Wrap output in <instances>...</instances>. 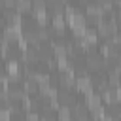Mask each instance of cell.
Returning a JSON list of instances; mask_svg holds the SVG:
<instances>
[{
  "instance_id": "cell-8",
  "label": "cell",
  "mask_w": 121,
  "mask_h": 121,
  "mask_svg": "<svg viewBox=\"0 0 121 121\" xmlns=\"http://www.w3.org/2000/svg\"><path fill=\"white\" fill-rule=\"evenodd\" d=\"M15 6H17V11L21 13V11H28V9L32 8V2H30V0H17Z\"/></svg>"
},
{
  "instance_id": "cell-1",
  "label": "cell",
  "mask_w": 121,
  "mask_h": 121,
  "mask_svg": "<svg viewBox=\"0 0 121 121\" xmlns=\"http://www.w3.org/2000/svg\"><path fill=\"white\" fill-rule=\"evenodd\" d=\"M98 32H100L102 36H113V34H117V25H115V21H113V19H112V21L98 19Z\"/></svg>"
},
{
  "instance_id": "cell-9",
  "label": "cell",
  "mask_w": 121,
  "mask_h": 121,
  "mask_svg": "<svg viewBox=\"0 0 121 121\" xmlns=\"http://www.w3.org/2000/svg\"><path fill=\"white\" fill-rule=\"evenodd\" d=\"M36 87H38V83H36L34 79H28V81L25 83V91H26V93H34Z\"/></svg>"
},
{
  "instance_id": "cell-5",
  "label": "cell",
  "mask_w": 121,
  "mask_h": 121,
  "mask_svg": "<svg viewBox=\"0 0 121 121\" xmlns=\"http://www.w3.org/2000/svg\"><path fill=\"white\" fill-rule=\"evenodd\" d=\"M87 66H89L91 70H98V68L104 66V60H102V57H98V55H91V57L87 59Z\"/></svg>"
},
{
  "instance_id": "cell-11",
  "label": "cell",
  "mask_w": 121,
  "mask_h": 121,
  "mask_svg": "<svg viewBox=\"0 0 121 121\" xmlns=\"http://www.w3.org/2000/svg\"><path fill=\"white\" fill-rule=\"evenodd\" d=\"M26 121H42V119L38 117V113H34V112H28V115H26Z\"/></svg>"
},
{
  "instance_id": "cell-2",
  "label": "cell",
  "mask_w": 121,
  "mask_h": 121,
  "mask_svg": "<svg viewBox=\"0 0 121 121\" xmlns=\"http://www.w3.org/2000/svg\"><path fill=\"white\" fill-rule=\"evenodd\" d=\"M17 40H21V26L9 25L4 30V42H17Z\"/></svg>"
},
{
  "instance_id": "cell-10",
  "label": "cell",
  "mask_w": 121,
  "mask_h": 121,
  "mask_svg": "<svg viewBox=\"0 0 121 121\" xmlns=\"http://www.w3.org/2000/svg\"><path fill=\"white\" fill-rule=\"evenodd\" d=\"M9 119H11L9 108H2V110H0V121H9Z\"/></svg>"
},
{
  "instance_id": "cell-7",
  "label": "cell",
  "mask_w": 121,
  "mask_h": 121,
  "mask_svg": "<svg viewBox=\"0 0 121 121\" xmlns=\"http://www.w3.org/2000/svg\"><path fill=\"white\" fill-rule=\"evenodd\" d=\"M53 25H55V30L62 34V28H64V17H62V13H55V17H53Z\"/></svg>"
},
{
  "instance_id": "cell-4",
  "label": "cell",
  "mask_w": 121,
  "mask_h": 121,
  "mask_svg": "<svg viewBox=\"0 0 121 121\" xmlns=\"http://www.w3.org/2000/svg\"><path fill=\"white\" fill-rule=\"evenodd\" d=\"M87 13H89V15H93L95 19H102L104 9H102V6H100V4H89V6H87Z\"/></svg>"
},
{
  "instance_id": "cell-3",
  "label": "cell",
  "mask_w": 121,
  "mask_h": 121,
  "mask_svg": "<svg viewBox=\"0 0 121 121\" xmlns=\"http://www.w3.org/2000/svg\"><path fill=\"white\" fill-rule=\"evenodd\" d=\"M76 87H78L79 91L91 93V91H93V85H91V78H87V76H79V78L76 79Z\"/></svg>"
},
{
  "instance_id": "cell-12",
  "label": "cell",
  "mask_w": 121,
  "mask_h": 121,
  "mask_svg": "<svg viewBox=\"0 0 121 121\" xmlns=\"http://www.w3.org/2000/svg\"><path fill=\"white\" fill-rule=\"evenodd\" d=\"M110 83H112V85H117V83H119V76H117L115 72L110 74Z\"/></svg>"
},
{
  "instance_id": "cell-6",
  "label": "cell",
  "mask_w": 121,
  "mask_h": 121,
  "mask_svg": "<svg viewBox=\"0 0 121 121\" xmlns=\"http://www.w3.org/2000/svg\"><path fill=\"white\" fill-rule=\"evenodd\" d=\"M100 100H102V98H100V95H95L93 91H91V93H87V104H89V108H91V110H93V108H98V106H100Z\"/></svg>"
},
{
  "instance_id": "cell-13",
  "label": "cell",
  "mask_w": 121,
  "mask_h": 121,
  "mask_svg": "<svg viewBox=\"0 0 121 121\" xmlns=\"http://www.w3.org/2000/svg\"><path fill=\"white\" fill-rule=\"evenodd\" d=\"M4 4L11 8V6H15V4H17V0H4Z\"/></svg>"
}]
</instances>
